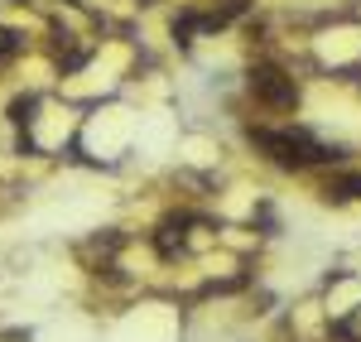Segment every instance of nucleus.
I'll return each instance as SVG.
<instances>
[{
	"instance_id": "1",
	"label": "nucleus",
	"mask_w": 361,
	"mask_h": 342,
	"mask_svg": "<svg viewBox=\"0 0 361 342\" xmlns=\"http://www.w3.org/2000/svg\"><path fill=\"white\" fill-rule=\"evenodd\" d=\"M250 145L265 149L279 169H308V164L337 159V149H328L323 140H313L308 130H250Z\"/></svg>"
},
{
	"instance_id": "2",
	"label": "nucleus",
	"mask_w": 361,
	"mask_h": 342,
	"mask_svg": "<svg viewBox=\"0 0 361 342\" xmlns=\"http://www.w3.org/2000/svg\"><path fill=\"white\" fill-rule=\"evenodd\" d=\"M250 97L265 102V106H275V111H294V106H299V87H294V78L279 73V68H270V63L250 68Z\"/></svg>"
},
{
	"instance_id": "3",
	"label": "nucleus",
	"mask_w": 361,
	"mask_h": 342,
	"mask_svg": "<svg viewBox=\"0 0 361 342\" xmlns=\"http://www.w3.org/2000/svg\"><path fill=\"white\" fill-rule=\"evenodd\" d=\"M323 198H328V202H352V198H361V173H337V178H328Z\"/></svg>"
}]
</instances>
